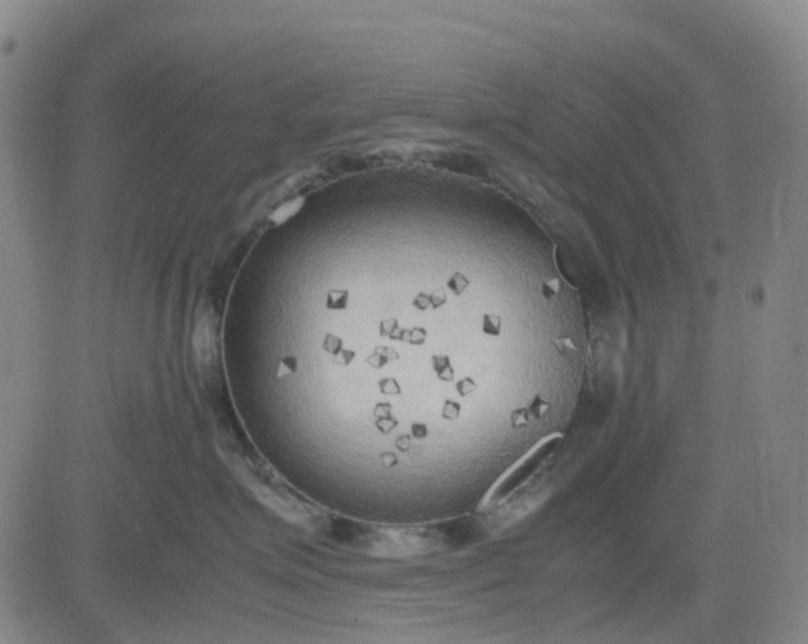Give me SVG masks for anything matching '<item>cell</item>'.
Returning a JSON list of instances; mask_svg holds the SVG:
<instances>
[{
	"instance_id": "cell-1",
	"label": "cell",
	"mask_w": 808,
	"mask_h": 644,
	"mask_svg": "<svg viewBox=\"0 0 808 644\" xmlns=\"http://www.w3.org/2000/svg\"><path fill=\"white\" fill-rule=\"evenodd\" d=\"M558 437V435L546 437L539 445H536L530 454L526 455L520 464L512 469L509 476L504 478L502 485L498 487L497 494H495L497 496H494L493 499L505 498V496L516 491L518 487H521L522 483L529 480L537 471V468L540 467V464L553 452L555 445H557Z\"/></svg>"
}]
</instances>
